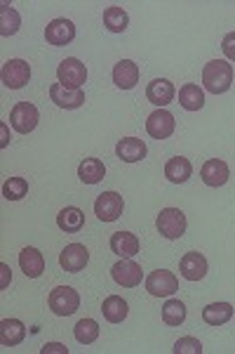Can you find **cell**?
<instances>
[{
  "instance_id": "cell-22",
  "label": "cell",
  "mask_w": 235,
  "mask_h": 354,
  "mask_svg": "<svg viewBox=\"0 0 235 354\" xmlns=\"http://www.w3.org/2000/svg\"><path fill=\"white\" fill-rule=\"evenodd\" d=\"M57 225L66 234H78L85 225V213L80 208H76V205H66V208L59 210V215H57Z\"/></svg>"
},
{
  "instance_id": "cell-19",
  "label": "cell",
  "mask_w": 235,
  "mask_h": 354,
  "mask_svg": "<svg viewBox=\"0 0 235 354\" xmlns=\"http://www.w3.org/2000/svg\"><path fill=\"white\" fill-rule=\"evenodd\" d=\"M111 250L118 258H134V255H139L141 243H139V239H136V234L116 232L111 236Z\"/></svg>"
},
{
  "instance_id": "cell-20",
  "label": "cell",
  "mask_w": 235,
  "mask_h": 354,
  "mask_svg": "<svg viewBox=\"0 0 235 354\" xmlns=\"http://www.w3.org/2000/svg\"><path fill=\"white\" fill-rule=\"evenodd\" d=\"M19 267L28 279H38L45 270L43 253H40L38 248H33V245H26V248L19 253Z\"/></svg>"
},
{
  "instance_id": "cell-23",
  "label": "cell",
  "mask_w": 235,
  "mask_h": 354,
  "mask_svg": "<svg viewBox=\"0 0 235 354\" xmlns=\"http://www.w3.org/2000/svg\"><path fill=\"white\" fill-rule=\"evenodd\" d=\"M101 314L108 324H123L130 314V307L120 295H108V298L101 302Z\"/></svg>"
},
{
  "instance_id": "cell-5",
  "label": "cell",
  "mask_w": 235,
  "mask_h": 354,
  "mask_svg": "<svg viewBox=\"0 0 235 354\" xmlns=\"http://www.w3.org/2000/svg\"><path fill=\"white\" fill-rule=\"evenodd\" d=\"M38 121H40V113L31 102H17L12 106V111H10V125H12L19 135L33 133Z\"/></svg>"
},
{
  "instance_id": "cell-26",
  "label": "cell",
  "mask_w": 235,
  "mask_h": 354,
  "mask_svg": "<svg viewBox=\"0 0 235 354\" xmlns=\"http://www.w3.org/2000/svg\"><path fill=\"white\" fill-rule=\"evenodd\" d=\"M78 177L85 185H99L106 177V165L101 163L99 158H85V161L78 165Z\"/></svg>"
},
{
  "instance_id": "cell-32",
  "label": "cell",
  "mask_w": 235,
  "mask_h": 354,
  "mask_svg": "<svg viewBox=\"0 0 235 354\" xmlns=\"http://www.w3.org/2000/svg\"><path fill=\"white\" fill-rule=\"evenodd\" d=\"M26 194H28V182L24 177H10L3 185V196L8 198V201H19Z\"/></svg>"
},
{
  "instance_id": "cell-33",
  "label": "cell",
  "mask_w": 235,
  "mask_h": 354,
  "mask_svg": "<svg viewBox=\"0 0 235 354\" xmlns=\"http://www.w3.org/2000/svg\"><path fill=\"white\" fill-rule=\"evenodd\" d=\"M174 354H203V345H200L198 338H191V335H186V338H179L174 342Z\"/></svg>"
},
{
  "instance_id": "cell-21",
  "label": "cell",
  "mask_w": 235,
  "mask_h": 354,
  "mask_svg": "<svg viewBox=\"0 0 235 354\" xmlns=\"http://www.w3.org/2000/svg\"><path fill=\"white\" fill-rule=\"evenodd\" d=\"M24 338H26V326L19 319H3V322H0V342H3L5 347L21 345Z\"/></svg>"
},
{
  "instance_id": "cell-25",
  "label": "cell",
  "mask_w": 235,
  "mask_h": 354,
  "mask_svg": "<svg viewBox=\"0 0 235 354\" xmlns=\"http://www.w3.org/2000/svg\"><path fill=\"white\" fill-rule=\"evenodd\" d=\"M233 314V305H228V302H212L203 310V322L210 326H223L226 322H231Z\"/></svg>"
},
{
  "instance_id": "cell-18",
  "label": "cell",
  "mask_w": 235,
  "mask_h": 354,
  "mask_svg": "<svg viewBox=\"0 0 235 354\" xmlns=\"http://www.w3.org/2000/svg\"><path fill=\"white\" fill-rule=\"evenodd\" d=\"M113 83H116L120 90H132L139 83V64H134L132 59H120L118 64L113 66Z\"/></svg>"
},
{
  "instance_id": "cell-3",
  "label": "cell",
  "mask_w": 235,
  "mask_h": 354,
  "mask_svg": "<svg viewBox=\"0 0 235 354\" xmlns=\"http://www.w3.org/2000/svg\"><path fill=\"white\" fill-rule=\"evenodd\" d=\"M57 78L59 83L68 90H83V85L88 83V68L76 57H66L59 66H57Z\"/></svg>"
},
{
  "instance_id": "cell-12",
  "label": "cell",
  "mask_w": 235,
  "mask_h": 354,
  "mask_svg": "<svg viewBox=\"0 0 235 354\" xmlns=\"http://www.w3.org/2000/svg\"><path fill=\"white\" fill-rule=\"evenodd\" d=\"M174 128H176V121L167 109H156L146 118V133L151 135L153 140H167V137H172V133H174Z\"/></svg>"
},
{
  "instance_id": "cell-24",
  "label": "cell",
  "mask_w": 235,
  "mask_h": 354,
  "mask_svg": "<svg viewBox=\"0 0 235 354\" xmlns=\"http://www.w3.org/2000/svg\"><path fill=\"white\" fill-rule=\"evenodd\" d=\"M191 175H193V165L188 158L174 156L165 163V177H167L170 182H174V185H183Z\"/></svg>"
},
{
  "instance_id": "cell-9",
  "label": "cell",
  "mask_w": 235,
  "mask_h": 354,
  "mask_svg": "<svg viewBox=\"0 0 235 354\" xmlns=\"http://www.w3.org/2000/svg\"><path fill=\"white\" fill-rule=\"evenodd\" d=\"M111 277L113 281L118 283V286L123 288H134L141 283V279H144V272H141V267L136 265L132 258H120V262L111 267Z\"/></svg>"
},
{
  "instance_id": "cell-15",
  "label": "cell",
  "mask_w": 235,
  "mask_h": 354,
  "mask_svg": "<svg viewBox=\"0 0 235 354\" xmlns=\"http://www.w3.org/2000/svg\"><path fill=\"white\" fill-rule=\"evenodd\" d=\"M200 177L207 187H223L231 177V170H228V163L221 161V158H210L200 168Z\"/></svg>"
},
{
  "instance_id": "cell-30",
  "label": "cell",
  "mask_w": 235,
  "mask_h": 354,
  "mask_svg": "<svg viewBox=\"0 0 235 354\" xmlns=\"http://www.w3.org/2000/svg\"><path fill=\"white\" fill-rule=\"evenodd\" d=\"M163 322L167 324V326H181V324L186 322V305L174 298L167 300L163 305Z\"/></svg>"
},
{
  "instance_id": "cell-10",
  "label": "cell",
  "mask_w": 235,
  "mask_h": 354,
  "mask_svg": "<svg viewBox=\"0 0 235 354\" xmlns=\"http://www.w3.org/2000/svg\"><path fill=\"white\" fill-rule=\"evenodd\" d=\"M90 262V250L83 243H68L64 250L59 253V265L61 270L68 274H78L88 267Z\"/></svg>"
},
{
  "instance_id": "cell-6",
  "label": "cell",
  "mask_w": 235,
  "mask_h": 354,
  "mask_svg": "<svg viewBox=\"0 0 235 354\" xmlns=\"http://www.w3.org/2000/svg\"><path fill=\"white\" fill-rule=\"evenodd\" d=\"M146 290L153 298H170L179 290V279L167 270H156L146 277Z\"/></svg>"
},
{
  "instance_id": "cell-14",
  "label": "cell",
  "mask_w": 235,
  "mask_h": 354,
  "mask_svg": "<svg viewBox=\"0 0 235 354\" xmlns=\"http://www.w3.org/2000/svg\"><path fill=\"white\" fill-rule=\"evenodd\" d=\"M174 95H176L174 83L167 81V78H156V81H151L146 88V100L151 102L153 106H158V109H165V106L174 100Z\"/></svg>"
},
{
  "instance_id": "cell-16",
  "label": "cell",
  "mask_w": 235,
  "mask_h": 354,
  "mask_svg": "<svg viewBox=\"0 0 235 354\" xmlns=\"http://www.w3.org/2000/svg\"><path fill=\"white\" fill-rule=\"evenodd\" d=\"M179 272L186 281H200V279H205V274H207V260H205V255L198 253V250L186 253L179 262Z\"/></svg>"
},
{
  "instance_id": "cell-34",
  "label": "cell",
  "mask_w": 235,
  "mask_h": 354,
  "mask_svg": "<svg viewBox=\"0 0 235 354\" xmlns=\"http://www.w3.org/2000/svg\"><path fill=\"white\" fill-rule=\"evenodd\" d=\"M221 50H223V55H226L228 62H235V31H231V33H226V36H223Z\"/></svg>"
},
{
  "instance_id": "cell-36",
  "label": "cell",
  "mask_w": 235,
  "mask_h": 354,
  "mask_svg": "<svg viewBox=\"0 0 235 354\" xmlns=\"http://www.w3.org/2000/svg\"><path fill=\"white\" fill-rule=\"evenodd\" d=\"M54 352H59V354H68V347L66 345H61V342H48V345L40 350V354H54Z\"/></svg>"
},
{
  "instance_id": "cell-31",
  "label": "cell",
  "mask_w": 235,
  "mask_h": 354,
  "mask_svg": "<svg viewBox=\"0 0 235 354\" xmlns=\"http://www.w3.org/2000/svg\"><path fill=\"white\" fill-rule=\"evenodd\" d=\"M73 335H76L80 345H92V342L99 338V324L94 319H80L76 328H73Z\"/></svg>"
},
{
  "instance_id": "cell-1",
  "label": "cell",
  "mask_w": 235,
  "mask_h": 354,
  "mask_svg": "<svg viewBox=\"0 0 235 354\" xmlns=\"http://www.w3.org/2000/svg\"><path fill=\"white\" fill-rule=\"evenodd\" d=\"M203 85L212 95H223L233 85V64L228 59H212L203 68Z\"/></svg>"
},
{
  "instance_id": "cell-17",
  "label": "cell",
  "mask_w": 235,
  "mask_h": 354,
  "mask_svg": "<svg viewBox=\"0 0 235 354\" xmlns=\"http://www.w3.org/2000/svg\"><path fill=\"white\" fill-rule=\"evenodd\" d=\"M116 153L120 161L125 163H136L141 161V158H146V142L139 140V137H123V140L116 145Z\"/></svg>"
},
{
  "instance_id": "cell-11",
  "label": "cell",
  "mask_w": 235,
  "mask_h": 354,
  "mask_svg": "<svg viewBox=\"0 0 235 354\" xmlns=\"http://www.w3.org/2000/svg\"><path fill=\"white\" fill-rule=\"evenodd\" d=\"M73 38H76V26H73L71 19L59 17V19H52L45 26V41L54 45V48H64V45L73 43Z\"/></svg>"
},
{
  "instance_id": "cell-13",
  "label": "cell",
  "mask_w": 235,
  "mask_h": 354,
  "mask_svg": "<svg viewBox=\"0 0 235 354\" xmlns=\"http://www.w3.org/2000/svg\"><path fill=\"white\" fill-rule=\"evenodd\" d=\"M50 100L54 102L59 109H80L85 104V93L83 90H68L61 83L50 85Z\"/></svg>"
},
{
  "instance_id": "cell-29",
  "label": "cell",
  "mask_w": 235,
  "mask_h": 354,
  "mask_svg": "<svg viewBox=\"0 0 235 354\" xmlns=\"http://www.w3.org/2000/svg\"><path fill=\"white\" fill-rule=\"evenodd\" d=\"M104 26L111 33H123L125 28L130 26V17L123 8L111 5V8H106V12H104Z\"/></svg>"
},
{
  "instance_id": "cell-35",
  "label": "cell",
  "mask_w": 235,
  "mask_h": 354,
  "mask_svg": "<svg viewBox=\"0 0 235 354\" xmlns=\"http://www.w3.org/2000/svg\"><path fill=\"white\" fill-rule=\"evenodd\" d=\"M10 281H12V270H10V265H0V288H8L10 286Z\"/></svg>"
},
{
  "instance_id": "cell-4",
  "label": "cell",
  "mask_w": 235,
  "mask_h": 354,
  "mask_svg": "<svg viewBox=\"0 0 235 354\" xmlns=\"http://www.w3.org/2000/svg\"><path fill=\"white\" fill-rule=\"evenodd\" d=\"M48 305L57 317H71L80 307V295H78V290L71 286H57L52 288V293H50Z\"/></svg>"
},
{
  "instance_id": "cell-37",
  "label": "cell",
  "mask_w": 235,
  "mask_h": 354,
  "mask_svg": "<svg viewBox=\"0 0 235 354\" xmlns=\"http://www.w3.org/2000/svg\"><path fill=\"white\" fill-rule=\"evenodd\" d=\"M0 133H3V140H0V147H3V149H5V147H8L10 145V137H8V125H0Z\"/></svg>"
},
{
  "instance_id": "cell-28",
  "label": "cell",
  "mask_w": 235,
  "mask_h": 354,
  "mask_svg": "<svg viewBox=\"0 0 235 354\" xmlns=\"http://www.w3.org/2000/svg\"><path fill=\"white\" fill-rule=\"evenodd\" d=\"M19 26H21L19 12H17L10 3L0 5V36H5V38L14 36V33L19 31Z\"/></svg>"
},
{
  "instance_id": "cell-7",
  "label": "cell",
  "mask_w": 235,
  "mask_h": 354,
  "mask_svg": "<svg viewBox=\"0 0 235 354\" xmlns=\"http://www.w3.org/2000/svg\"><path fill=\"white\" fill-rule=\"evenodd\" d=\"M0 78H3L5 88L19 90L31 81V66H28V62H24V59H8L3 64Z\"/></svg>"
},
{
  "instance_id": "cell-27",
  "label": "cell",
  "mask_w": 235,
  "mask_h": 354,
  "mask_svg": "<svg viewBox=\"0 0 235 354\" xmlns=\"http://www.w3.org/2000/svg\"><path fill=\"white\" fill-rule=\"evenodd\" d=\"M179 104L186 111H200L205 106V93L196 83H186L179 90Z\"/></svg>"
},
{
  "instance_id": "cell-8",
  "label": "cell",
  "mask_w": 235,
  "mask_h": 354,
  "mask_svg": "<svg viewBox=\"0 0 235 354\" xmlns=\"http://www.w3.org/2000/svg\"><path fill=\"white\" fill-rule=\"evenodd\" d=\"M125 210V201L118 192H104L94 201V215L101 222H116Z\"/></svg>"
},
{
  "instance_id": "cell-2",
  "label": "cell",
  "mask_w": 235,
  "mask_h": 354,
  "mask_svg": "<svg viewBox=\"0 0 235 354\" xmlns=\"http://www.w3.org/2000/svg\"><path fill=\"white\" fill-rule=\"evenodd\" d=\"M158 234L165 236L167 241H176L186 234V215L179 208H163L156 218Z\"/></svg>"
}]
</instances>
